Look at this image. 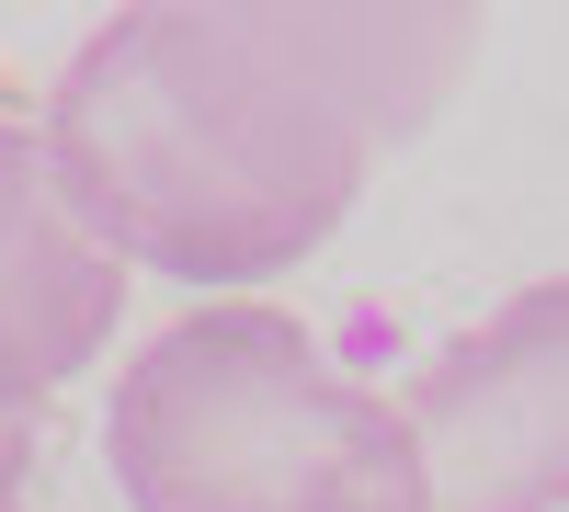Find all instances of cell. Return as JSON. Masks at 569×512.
I'll use <instances>...</instances> for the list:
<instances>
[{
  "label": "cell",
  "instance_id": "5b68a950",
  "mask_svg": "<svg viewBox=\"0 0 569 512\" xmlns=\"http://www.w3.org/2000/svg\"><path fill=\"white\" fill-rule=\"evenodd\" d=\"M34 410H0V512H34Z\"/></svg>",
  "mask_w": 569,
  "mask_h": 512
},
{
  "label": "cell",
  "instance_id": "3957f363",
  "mask_svg": "<svg viewBox=\"0 0 569 512\" xmlns=\"http://www.w3.org/2000/svg\"><path fill=\"white\" fill-rule=\"evenodd\" d=\"M399 422L433 512H569V273L445 331L410 364Z\"/></svg>",
  "mask_w": 569,
  "mask_h": 512
},
{
  "label": "cell",
  "instance_id": "277c9868",
  "mask_svg": "<svg viewBox=\"0 0 569 512\" xmlns=\"http://www.w3.org/2000/svg\"><path fill=\"white\" fill-rule=\"evenodd\" d=\"M126 319V262L80 228L46 137L0 114V410H46Z\"/></svg>",
  "mask_w": 569,
  "mask_h": 512
},
{
  "label": "cell",
  "instance_id": "6da1fadb",
  "mask_svg": "<svg viewBox=\"0 0 569 512\" xmlns=\"http://www.w3.org/2000/svg\"><path fill=\"white\" fill-rule=\"evenodd\" d=\"M467 12H114L46 80V171L126 273L273 285L456 91Z\"/></svg>",
  "mask_w": 569,
  "mask_h": 512
},
{
  "label": "cell",
  "instance_id": "7a4b0ae2",
  "mask_svg": "<svg viewBox=\"0 0 569 512\" xmlns=\"http://www.w3.org/2000/svg\"><path fill=\"white\" fill-rule=\"evenodd\" d=\"M103 455L137 512H433L399 399L262 297H217L126 353Z\"/></svg>",
  "mask_w": 569,
  "mask_h": 512
}]
</instances>
